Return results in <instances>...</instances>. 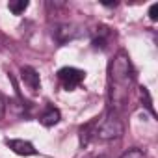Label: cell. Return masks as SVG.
I'll list each match as a JSON object with an SVG mask.
<instances>
[{"instance_id":"6da1fadb","label":"cell","mask_w":158,"mask_h":158,"mask_svg":"<svg viewBox=\"0 0 158 158\" xmlns=\"http://www.w3.org/2000/svg\"><path fill=\"white\" fill-rule=\"evenodd\" d=\"M134 80L132 63L127 56V52H119L114 61L110 63V82H112V106H121L128 97V88Z\"/></svg>"},{"instance_id":"7a4b0ae2","label":"cell","mask_w":158,"mask_h":158,"mask_svg":"<svg viewBox=\"0 0 158 158\" xmlns=\"http://www.w3.org/2000/svg\"><path fill=\"white\" fill-rule=\"evenodd\" d=\"M123 132H125V125L115 110H108L101 119L95 121V136L101 139L121 138Z\"/></svg>"},{"instance_id":"3957f363","label":"cell","mask_w":158,"mask_h":158,"mask_svg":"<svg viewBox=\"0 0 158 158\" xmlns=\"http://www.w3.org/2000/svg\"><path fill=\"white\" fill-rule=\"evenodd\" d=\"M84 76H86V73L82 69H76V67H61L58 71V80L63 86V89H67V91L80 86Z\"/></svg>"},{"instance_id":"277c9868","label":"cell","mask_w":158,"mask_h":158,"mask_svg":"<svg viewBox=\"0 0 158 158\" xmlns=\"http://www.w3.org/2000/svg\"><path fill=\"white\" fill-rule=\"evenodd\" d=\"M6 145L15 154H21V156H34V154H37L35 147L30 141H24V139H6Z\"/></svg>"},{"instance_id":"5b68a950","label":"cell","mask_w":158,"mask_h":158,"mask_svg":"<svg viewBox=\"0 0 158 158\" xmlns=\"http://www.w3.org/2000/svg\"><path fill=\"white\" fill-rule=\"evenodd\" d=\"M21 78H23V82H24L32 91H37L39 86H41V80H39L37 71H35L34 67H30V65H26V67L21 69Z\"/></svg>"},{"instance_id":"8992f818","label":"cell","mask_w":158,"mask_h":158,"mask_svg":"<svg viewBox=\"0 0 158 158\" xmlns=\"http://www.w3.org/2000/svg\"><path fill=\"white\" fill-rule=\"evenodd\" d=\"M60 110L58 108H54V106H47V110L41 114V117H39V121L45 125V127H54L58 121H60Z\"/></svg>"},{"instance_id":"52a82bcc","label":"cell","mask_w":158,"mask_h":158,"mask_svg":"<svg viewBox=\"0 0 158 158\" xmlns=\"http://www.w3.org/2000/svg\"><path fill=\"white\" fill-rule=\"evenodd\" d=\"M8 8H10V11H11L13 15H21V13H24L26 8H28V0H13V2L8 4Z\"/></svg>"},{"instance_id":"ba28073f","label":"cell","mask_w":158,"mask_h":158,"mask_svg":"<svg viewBox=\"0 0 158 158\" xmlns=\"http://www.w3.org/2000/svg\"><path fill=\"white\" fill-rule=\"evenodd\" d=\"M119 158H145V152L141 149H138V147H132V149L125 151Z\"/></svg>"},{"instance_id":"9c48e42d","label":"cell","mask_w":158,"mask_h":158,"mask_svg":"<svg viewBox=\"0 0 158 158\" xmlns=\"http://www.w3.org/2000/svg\"><path fill=\"white\" fill-rule=\"evenodd\" d=\"M156 13H158V4H152L151 10H149V17H151V21H156V19H158Z\"/></svg>"},{"instance_id":"30bf717a","label":"cell","mask_w":158,"mask_h":158,"mask_svg":"<svg viewBox=\"0 0 158 158\" xmlns=\"http://www.w3.org/2000/svg\"><path fill=\"white\" fill-rule=\"evenodd\" d=\"M4 115H6V99L2 97V93H0V119Z\"/></svg>"},{"instance_id":"8fae6325","label":"cell","mask_w":158,"mask_h":158,"mask_svg":"<svg viewBox=\"0 0 158 158\" xmlns=\"http://www.w3.org/2000/svg\"><path fill=\"white\" fill-rule=\"evenodd\" d=\"M95 158H110V156H95Z\"/></svg>"}]
</instances>
